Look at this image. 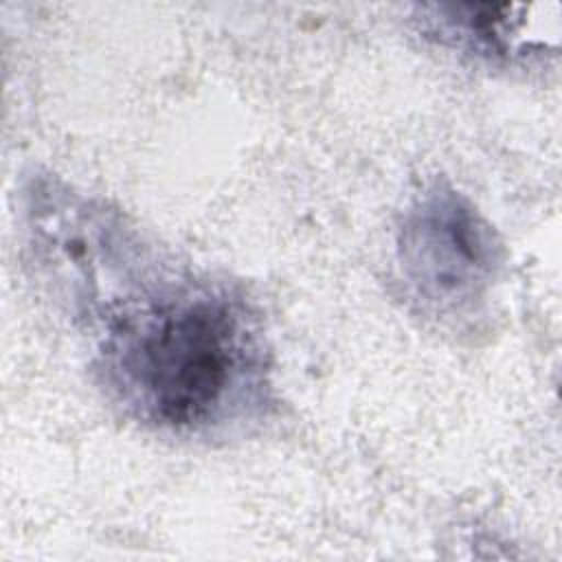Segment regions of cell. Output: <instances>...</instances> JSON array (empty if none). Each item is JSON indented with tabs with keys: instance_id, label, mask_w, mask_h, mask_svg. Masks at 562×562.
Listing matches in <instances>:
<instances>
[{
	"instance_id": "3",
	"label": "cell",
	"mask_w": 562,
	"mask_h": 562,
	"mask_svg": "<svg viewBox=\"0 0 562 562\" xmlns=\"http://www.w3.org/2000/svg\"><path fill=\"white\" fill-rule=\"evenodd\" d=\"M536 4H432L424 9V31L437 42L487 59L518 57L547 42L538 35Z\"/></svg>"
},
{
	"instance_id": "2",
	"label": "cell",
	"mask_w": 562,
	"mask_h": 562,
	"mask_svg": "<svg viewBox=\"0 0 562 562\" xmlns=\"http://www.w3.org/2000/svg\"><path fill=\"white\" fill-rule=\"evenodd\" d=\"M505 266V246L476 204L448 182L424 187L395 233L404 299L441 327H468L487 310Z\"/></svg>"
},
{
	"instance_id": "1",
	"label": "cell",
	"mask_w": 562,
	"mask_h": 562,
	"mask_svg": "<svg viewBox=\"0 0 562 562\" xmlns=\"http://www.w3.org/2000/svg\"><path fill=\"white\" fill-rule=\"evenodd\" d=\"M90 327L99 329L101 386L151 430L222 437L270 406L259 321L224 285L151 272Z\"/></svg>"
}]
</instances>
